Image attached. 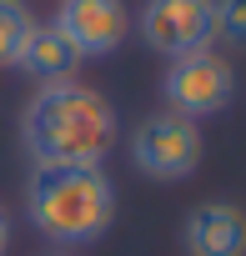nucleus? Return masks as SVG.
<instances>
[{"label": "nucleus", "mask_w": 246, "mask_h": 256, "mask_svg": "<svg viewBox=\"0 0 246 256\" xmlns=\"http://www.w3.org/2000/svg\"><path fill=\"white\" fill-rule=\"evenodd\" d=\"M120 141L116 106L80 80L40 86L20 110V146L30 166H100Z\"/></svg>", "instance_id": "obj_1"}, {"label": "nucleus", "mask_w": 246, "mask_h": 256, "mask_svg": "<svg viewBox=\"0 0 246 256\" xmlns=\"http://www.w3.org/2000/svg\"><path fill=\"white\" fill-rule=\"evenodd\" d=\"M26 216L60 251L90 246L116 221V181L106 176V166H30Z\"/></svg>", "instance_id": "obj_2"}, {"label": "nucleus", "mask_w": 246, "mask_h": 256, "mask_svg": "<svg viewBox=\"0 0 246 256\" xmlns=\"http://www.w3.org/2000/svg\"><path fill=\"white\" fill-rule=\"evenodd\" d=\"M126 151H131V166L141 176H151V181H186L201 166L206 141H201V126L196 120H186L176 110H156V116H146L131 131V146Z\"/></svg>", "instance_id": "obj_3"}, {"label": "nucleus", "mask_w": 246, "mask_h": 256, "mask_svg": "<svg viewBox=\"0 0 246 256\" xmlns=\"http://www.w3.org/2000/svg\"><path fill=\"white\" fill-rule=\"evenodd\" d=\"M161 96H166V110H176L186 120H206L236 100V70L216 50H191V56H176L166 66Z\"/></svg>", "instance_id": "obj_4"}, {"label": "nucleus", "mask_w": 246, "mask_h": 256, "mask_svg": "<svg viewBox=\"0 0 246 256\" xmlns=\"http://www.w3.org/2000/svg\"><path fill=\"white\" fill-rule=\"evenodd\" d=\"M141 40L166 60L191 56V50H211L216 0H146L141 6Z\"/></svg>", "instance_id": "obj_5"}, {"label": "nucleus", "mask_w": 246, "mask_h": 256, "mask_svg": "<svg viewBox=\"0 0 246 256\" xmlns=\"http://www.w3.org/2000/svg\"><path fill=\"white\" fill-rule=\"evenodd\" d=\"M56 30L76 46L80 60H100V56H116L126 46L131 10H126V0H60Z\"/></svg>", "instance_id": "obj_6"}, {"label": "nucleus", "mask_w": 246, "mask_h": 256, "mask_svg": "<svg viewBox=\"0 0 246 256\" xmlns=\"http://www.w3.org/2000/svg\"><path fill=\"white\" fill-rule=\"evenodd\" d=\"M186 256H246V211L236 201H201L181 221Z\"/></svg>", "instance_id": "obj_7"}, {"label": "nucleus", "mask_w": 246, "mask_h": 256, "mask_svg": "<svg viewBox=\"0 0 246 256\" xmlns=\"http://www.w3.org/2000/svg\"><path fill=\"white\" fill-rule=\"evenodd\" d=\"M16 70H26L30 80H40V86H60V80H76V70H80V56H76V46L56 30V20H36V30L26 36V46H20V60H16Z\"/></svg>", "instance_id": "obj_8"}, {"label": "nucleus", "mask_w": 246, "mask_h": 256, "mask_svg": "<svg viewBox=\"0 0 246 256\" xmlns=\"http://www.w3.org/2000/svg\"><path fill=\"white\" fill-rule=\"evenodd\" d=\"M30 30H36V16L26 0H0V70H10L20 60V46Z\"/></svg>", "instance_id": "obj_9"}, {"label": "nucleus", "mask_w": 246, "mask_h": 256, "mask_svg": "<svg viewBox=\"0 0 246 256\" xmlns=\"http://www.w3.org/2000/svg\"><path fill=\"white\" fill-rule=\"evenodd\" d=\"M216 40L246 50V0H216Z\"/></svg>", "instance_id": "obj_10"}, {"label": "nucleus", "mask_w": 246, "mask_h": 256, "mask_svg": "<svg viewBox=\"0 0 246 256\" xmlns=\"http://www.w3.org/2000/svg\"><path fill=\"white\" fill-rule=\"evenodd\" d=\"M10 251V216H6V206H0V256Z\"/></svg>", "instance_id": "obj_11"}, {"label": "nucleus", "mask_w": 246, "mask_h": 256, "mask_svg": "<svg viewBox=\"0 0 246 256\" xmlns=\"http://www.w3.org/2000/svg\"><path fill=\"white\" fill-rule=\"evenodd\" d=\"M46 256H76V251H46Z\"/></svg>", "instance_id": "obj_12"}]
</instances>
